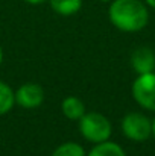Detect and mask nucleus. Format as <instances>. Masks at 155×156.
<instances>
[{"label":"nucleus","mask_w":155,"mask_h":156,"mask_svg":"<svg viewBox=\"0 0 155 156\" xmlns=\"http://www.w3.org/2000/svg\"><path fill=\"white\" fill-rule=\"evenodd\" d=\"M2 59H3V52H2V47H0V64H2Z\"/></svg>","instance_id":"nucleus-15"},{"label":"nucleus","mask_w":155,"mask_h":156,"mask_svg":"<svg viewBox=\"0 0 155 156\" xmlns=\"http://www.w3.org/2000/svg\"><path fill=\"white\" fill-rule=\"evenodd\" d=\"M132 97L142 108L155 111V73L138 74L132 83Z\"/></svg>","instance_id":"nucleus-4"},{"label":"nucleus","mask_w":155,"mask_h":156,"mask_svg":"<svg viewBox=\"0 0 155 156\" xmlns=\"http://www.w3.org/2000/svg\"><path fill=\"white\" fill-rule=\"evenodd\" d=\"M88 156H125V152L119 144L103 141L96 144V147L88 153Z\"/></svg>","instance_id":"nucleus-9"},{"label":"nucleus","mask_w":155,"mask_h":156,"mask_svg":"<svg viewBox=\"0 0 155 156\" xmlns=\"http://www.w3.org/2000/svg\"><path fill=\"white\" fill-rule=\"evenodd\" d=\"M108 14L111 23L123 32L142 30L149 20V12L140 0H114Z\"/></svg>","instance_id":"nucleus-1"},{"label":"nucleus","mask_w":155,"mask_h":156,"mask_svg":"<svg viewBox=\"0 0 155 156\" xmlns=\"http://www.w3.org/2000/svg\"><path fill=\"white\" fill-rule=\"evenodd\" d=\"M146 3H148L151 8H154L155 9V0H146Z\"/></svg>","instance_id":"nucleus-13"},{"label":"nucleus","mask_w":155,"mask_h":156,"mask_svg":"<svg viewBox=\"0 0 155 156\" xmlns=\"http://www.w3.org/2000/svg\"><path fill=\"white\" fill-rule=\"evenodd\" d=\"M79 130L85 140L99 144L108 141L111 135V123L105 115L99 112H88L79 118Z\"/></svg>","instance_id":"nucleus-2"},{"label":"nucleus","mask_w":155,"mask_h":156,"mask_svg":"<svg viewBox=\"0 0 155 156\" xmlns=\"http://www.w3.org/2000/svg\"><path fill=\"white\" fill-rule=\"evenodd\" d=\"M152 135L155 136V118H154V121H152Z\"/></svg>","instance_id":"nucleus-14"},{"label":"nucleus","mask_w":155,"mask_h":156,"mask_svg":"<svg viewBox=\"0 0 155 156\" xmlns=\"http://www.w3.org/2000/svg\"><path fill=\"white\" fill-rule=\"evenodd\" d=\"M24 2H28V3H32V5H38V3H43V2H46V0H24Z\"/></svg>","instance_id":"nucleus-12"},{"label":"nucleus","mask_w":155,"mask_h":156,"mask_svg":"<svg viewBox=\"0 0 155 156\" xmlns=\"http://www.w3.org/2000/svg\"><path fill=\"white\" fill-rule=\"evenodd\" d=\"M50 6L59 15H73L81 9L82 0H50Z\"/></svg>","instance_id":"nucleus-8"},{"label":"nucleus","mask_w":155,"mask_h":156,"mask_svg":"<svg viewBox=\"0 0 155 156\" xmlns=\"http://www.w3.org/2000/svg\"><path fill=\"white\" fill-rule=\"evenodd\" d=\"M44 100V91L37 83H24L15 93V102L21 108L34 109L38 108Z\"/></svg>","instance_id":"nucleus-5"},{"label":"nucleus","mask_w":155,"mask_h":156,"mask_svg":"<svg viewBox=\"0 0 155 156\" xmlns=\"http://www.w3.org/2000/svg\"><path fill=\"white\" fill-rule=\"evenodd\" d=\"M52 156H85V152L76 143H64L59 147H56Z\"/></svg>","instance_id":"nucleus-11"},{"label":"nucleus","mask_w":155,"mask_h":156,"mask_svg":"<svg viewBox=\"0 0 155 156\" xmlns=\"http://www.w3.org/2000/svg\"><path fill=\"white\" fill-rule=\"evenodd\" d=\"M102 2H109V0H102Z\"/></svg>","instance_id":"nucleus-16"},{"label":"nucleus","mask_w":155,"mask_h":156,"mask_svg":"<svg viewBox=\"0 0 155 156\" xmlns=\"http://www.w3.org/2000/svg\"><path fill=\"white\" fill-rule=\"evenodd\" d=\"M61 108H62V114L68 120H79L85 114V106L82 103V100L78 97H73V96L64 99Z\"/></svg>","instance_id":"nucleus-7"},{"label":"nucleus","mask_w":155,"mask_h":156,"mask_svg":"<svg viewBox=\"0 0 155 156\" xmlns=\"http://www.w3.org/2000/svg\"><path fill=\"white\" fill-rule=\"evenodd\" d=\"M122 130L126 138L142 143V141H146L152 135V121L143 114L131 112L123 118Z\"/></svg>","instance_id":"nucleus-3"},{"label":"nucleus","mask_w":155,"mask_h":156,"mask_svg":"<svg viewBox=\"0 0 155 156\" xmlns=\"http://www.w3.org/2000/svg\"><path fill=\"white\" fill-rule=\"evenodd\" d=\"M15 103V93L5 83L0 82V115L9 112Z\"/></svg>","instance_id":"nucleus-10"},{"label":"nucleus","mask_w":155,"mask_h":156,"mask_svg":"<svg viewBox=\"0 0 155 156\" xmlns=\"http://www.w3.org/2000/svg\"><path fill=\"white\" fill-rule=\"evenodd\" d=\"M131 65L138 74L151 73L155 68V55L148 47H140L131 56Z\"/></svg>","instance_id":"nucleus-6"}]
</instances>
